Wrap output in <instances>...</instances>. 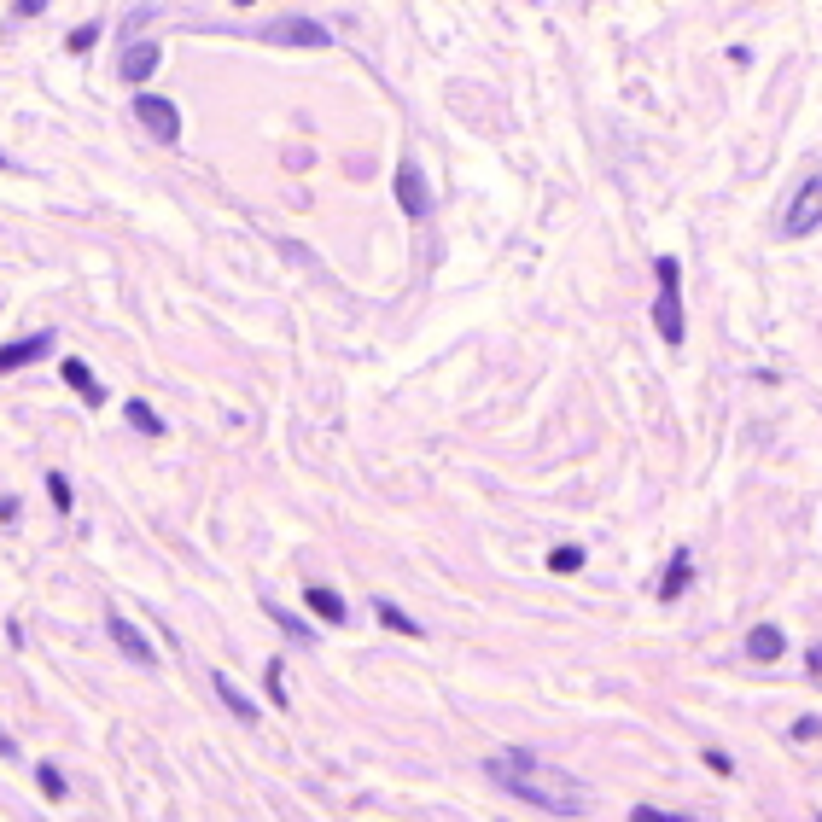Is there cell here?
<instances>
[{"label": "cell", "mask_w": 822, "mask_h": 822, "mask_svg": "<svg viewBox=\"0 0 822 822\" xmlns=\"http://www.w3.org/2000/svg\"><path fill=\"white\" fill-rule=\"evenodd\" d=\"M484 776L496 782V788H508L514 799H525V805H537V811H548V817L572 822L589 811V793L572 782V776H560V770H543L537 758L525 753V747H514V753H496L490 764H484Z\"/></svg>", "instance_id": "6da1fadb"}, {"label": "cell", "mask_w": 822, "mask_h": 822, "mask_svg": "<svg viewBox=\"0 0 822 822\" xmlns=\"http://www.w3.org/2000/svg\"><path fill=\"white\" fill-rule=\"evenodd\" d=\"M653 280H659V292H653V327H659V339L677 344L688 339V315H683V263L677 257H653Z\"/></svg>", "instance_id": "7a4b0ae2"}, {"label": "cell", "mask_w": 822, "mask_h": 822, "mask_svg": "<svg viewBox=\"0 0 822 822\" xmlns=\"http://www.w3.org/2000/svg\"><path fill=\"white\" fill-rule=\"evenodd\" d=\"M817 228H822V170H811L799 181V193L788 199V210H782V234H788V240H805V234H817Z\"/></svg>", "instance_id": "3957f363"}, {"label": "cell", "mask_w": 822, "mask_h": 822, "mask_svg": "<svg viewBox=\"0 0 822 822\" xmlns=\"http://www.w3.org/2000/svg\"><path fill=\"white\" fill-rule=\"evenodd\" d=\"M135 123H146V135L175 146L181 140V105L164 100V94H135Z\"/></svg>", "instance_id": "277c9868"}, {"label": "cell", "mask_w": 822, "mask_h": 822, "mask_svg": "<svg viewBox=\"0 0 822 822\" xmlns=\"http://www.w3.org/2000/svg\"><path fill=\"white\" fill-rule=\"evenodd\" d=\"M105 636L117 642V653H123V659H135L140 671H158V648H152V642H146V636H140L135 624L117 613V607H105Z\"/></svg>", "instance_id": "5b68a950"}, {"label": "cell", "mask_w": 822, "mask_h": 822, "mask_svg": "<svg viewBox=\"0 0 822 822\" xmlns=\"http://www.w3.org/2000/svg\"><path fill=\"white\" fill-rule=\"evenodd\" d=\"M397 205H403L409 222H426V216H432V187H426V170H420L414 158L397 164Z\"/></svg>", "instance_id": "8992f818"}, {"label": "cell", "mask_w": 822, "mask_h": 822, "mask_svg": "<svg viewBox=\"0 0 822 822\" xmlns=\"http://www.w3.org/2000/svg\"><path fill=\"white\" fill-rule=\"evenodd\" d=\"M53 344H59V333H53V327H41V333H30V339L0 344V374H18V368H30V362H41V356H47Z\"/></svg>", "instance_id": "52a82bcc"}, {"label": "cell", "mask_w": 822, "mask_h": 822, "mask_svg": "<svg viewBox=\"0 0 822 822\" xmlns=\"http://www.w3.org/2000/svg\"><path fill=\"white\" fill-rule=\"evenodd\" d=\"M257 35L274 41V47H327V41H333L315 18H280V24H269V30H257Z\"/></svg>", "instance_id": "ba28073f"}, {"label": "cell", "mask_w": 822, "mask_h": 822, "mask_svg": "<svg viewBox=\"0 0 822 822\" xmlns=\"http://www.w3.org/2000/svg\"><path fill=\"white\" fill-rule=\"evenodd\" d=\"M158 59H164V53H158V41H129V47H123V59H117V76H123L129 88H140V82L158 70Z\"/></svg>", "instance_id": "9c48e42d"}, {"label": "cell", "mask_w": 822, "mask_h": 822, "mask_svg": "<svg viewBox=\"0 0 822 822\" xmlns=\"http://www.w3.org/2000/svg\"><path fill=\"white\" fill-rule=\"evenodd\" d=\"M304 607L321 618V624H333V630H339V624H350V607H344V595L333 589V583H309V589H304Z\"/></svg>", "instance_id": "30bf717a"}, {"label": "cell", "mask_w": 822, "mask_h": 822, "mask_svg": "<svg viewBox=\"0 0 822 822\" xmlns=\"http://www.w3.org/2000/svg\"><path fill=\"white\" fill-rule=\"evenodd\" d=\"M688 583H694V548H671V566L659 578V601H683Z\"/></svg>", "instance_id": "8fae6325"}, {"label": "cell", "mask_w": 822, "mask_h": 822, "mask_svg": "<svg viewBox=\"0 0 822 822\" xmlns=\"http://www.w3.org/2000/svg\"><path fill=\"white\" fill-rule=\"evenodd\" d=\"M782 653H788V636H782L776 624H753V630H747V659H753V665H776Z\"/></svg>", "instance_id": "7c38bea8"}, {"label": "cell", "mask_w": 822, "mask_h": 822, "mask_svg": "<svg viewBox=\"0 0 822 822\" xmlns=\"http://www.w3.org/2000/svg\"><path fill=\"white\" fill-rule=\"evenodd\" d=\"M59 374H65V385L76 391V397H82V403H88V409H100V403H105V385H100L94 374H88V362L65 356V362H59Z\"/></svg>", "instance_id": "4fadbf2b"}, {"label": "cell", "mask_w": 822, "mask_h": 822, "mask_svg": "<svg viewBox=\"0 0 822 822\" xmlns=\"http://www.w3.org/2000/svg\"><path fill=\"white\" fill-rule=\"evenodd\" d=\"M123 414H129V426H135L140 438H164V432H170V426H164V414L152 409L146 397H129V403H123Z\"/></svg>", "instance_id": "5bb4252c"}, {"label": "cell", "mask_w": 822, "mask_h": 822, "mask_svg": "<svg viewBox=\"0 0 822 822\" xmlns=\"http://www.w3.org/2000/svg\"><path fill=\"white\" fill-rule=\"evenodd\" d=\"M210 683H216V700H222V706H228L234 718H240V723H257V706H251V700H245L240 688H234V677H228V671H216Z\"/></svg>", "instance_id": "9a60e30c"}, {"label": "cell", "mask_w": 822, "mask_h": 822, "mask_svg": "<svg viewBox=\"0 0 822 822\" xmlns=\"http://www.w3.org/2000/svg\"><path fill=\"white\" fill-rule=\"evenodd\" d=\"M374 613H379V624H385V630H397V636H414V642L426 636V630H420V624H414V618L403 613L397 601H374Z\"/></svg>", "instance_id": "2e32d148"}, {"label": "cell", "mask_w": 822, "mask_h": 822, "mask_svg": "<svg viewBox=\"0 0 822 822\" xmlns=\"http://www.w3.org/2000/svg\"><path fill=\"white\" fill-rule=\"evenodd\" d=\"M263 613H269L274 624H280V630H286V636L298 642V648H309V642H315V636H309V624H304L298 613H286V607H274V601H263Z\"/></svg>", "instance_id": "e0dca14e"}, {"label": "cell", "mask_w": 822, "mask_h": 822, "mask_svg": "<svg viewBox=\"0 0 822 822\" xmlns=\"http://www.w3.org/2000/svg\"><path fill=\"white\" fill-rule=\"evenodd\" d=\"M35 782H41V793H47V799H53V805H59V799H65V770H59V764H41V770H35Z\"/></svg>", "instance_id": "ac0fdd59"}, {"label": "cell", "mask_w": 822, "mask_h": 822, "mask_svg": "<svg viewBox=\"0 0 822 822\" xmlns=\"http://www.w3.org/2000/svg\"><path fill=\"white\" fill-rule=\"evenodd\" d=\"M47 502H53L59 514H70V508H76V496H70V479H65V473H47Z\"/></svg>", "instance_id": "d6986e66"}, {"label": "cell", "mask_w": 822, "mask_h": 822, "mask_svg": "<svg viewBox=\"0 0 822 822\" xmlns=\"http://www.w3.org/2000/svg\"><path fill=\"white\" fill-rule=\"evenodd\" d=\"M280 677H286V671H280V659H269V665H263V688H269L274 712H286V688H280Z\"/></svg>", "instance_id": "ffe728a7"}, {"label": "cell", "mask_w": 822, "mask_h": 822, "mask_svg": "<svg viewBox=\"0 0 822 822\" xmlns=\"http://www.w3.org/2000/svg\"><path fill=\"white\" fill-rule=\"evenodd\" d=\"M578 566H583V548L578 543H566V548L548 554V572H578Z\"/></svg>", "instance_id": "44dd1931"}, {"label": "cell", "mask_w": 822, "mask_h": 822, "mask_svg": "<svg viewBox=\"0 0 822 822\" xmlns=\"http://www.w3.org/2000/svg\"><path fill=\"white\" fill-rule=\"evenodd\" d=\"M94 41H100V24H94V18H88V24H76V30L65 35V47H70V53H88Z\"/></svg>", "instance_id": "7402d4cb"}, {"label": "cell", "mask_w": 822, "mask_h": 822, "mask_svg": "<svg viewBox=\"0 0 822 822\" xmlns=\"http://www.w3.org/2000/svg\"><path fill=\"white\" fill-rule=\"evenodd\" d=\"M630 822H694V817H683V811H653V805H636V811H630Z\"/></svg>", "instance_id": "603a6c76"}, {"label": "cell", "mask_w": 822, "mask_h": 822, "mask_svg": "<svg viewBox=\"0 0 822 822\" xmlns=\"http://www.w3.org/2000/svg\"><path fill=\"white\" fill-rule=\"evenodd\" d=\"M706 770H718V776H735V764H729V753H723V747H706Z\"/></svg>", "instance_id": "cb8c5ba5"}, {"label": "cell", "mask_w": 822, "mask_h": 822, "mask_svg": "<svg viewBox=\"0 0 822 822\" xmlns=\"http://www.w3.org/2000/svg\"><path fill=\"white\" fill-rule=\"evenodd\" d=\"M817 735H822L817 718H799V723H793V741H817Z\"/></svg>", "instance_id": "d4e9b609"}, {"label": "cell", "mask_w": 822, "mask_h": 822, "mask_svg": "<svg viewBox=\"0 0 822 822\" xmlns=\"http://www.w3.org/2000/svg\"><path fill=\"white\" fill-rule=\"evenodd\" d=\"M35 12H47V0H12V18H35Z\"/></svg>", "instance_id": "484cf974"}, {"label": "cell", "mask_w": 822, "mask_h": 822, "mask_svg": "<svg viewBox=\"0 0 822 822\" xmlns=\"http://www.w3.org/2000/svg\"><path fill=\"white\" fill-rule=\"evenodd\" d=\"M805 671H811V677H822V648H811V653H805Z\"/></svg>", "instance_id": "4316f807"}, {"label": "cell", "mask_w": 822, "mask_h": 822, "mask_svg": "<svg viewBox=\"0 0 822 822\" xmlns=\"http://www.w3.org/2000/svg\"><path fill=\"white\" fill-rule=\"evenodd\" d=\"M0 758H18V741H12V735H0Z\"/></svg>", "instance_id": "83f0119b"}, {"label": "cell", "mask_w": 822, "mask_h": 822, "mask_svg": "<svg viewBox=\"0 0 822 822\" xmlns=\"http://www.w3.org/2000/svg\"><path fill=\"white\" fill-rule=\"evenodd\" d=\"M0 170H18V164H12V158H6V152H0Z\"/></svg>", "instance_id": "f1b7e54d"}, {"label": "cell", "mask_w": 822, "mask_h": 822, "mask_svg": "<svg viewBox=\"0 0 822 822\" xmlns=\"http://www.w3.org/2000/svg\"><path fill=\"white\" fill-rule=\"evenodd\" d=\"M234 6H257V0H234Z\"/></svg>", "instance_id": "f546056e"}]
</instances>
